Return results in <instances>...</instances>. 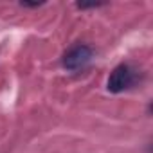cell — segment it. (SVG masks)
Returning a JSON list of instances; mask_svg holds the SVG:
<instances>
[{
	"label": "cell",
	"instance_id": "cell-1",
	"mask_svg": "<svg viewBox=\"0 0 153 153\" xmlns=\"http://www.w3.org/2000/svg\"><path fill=\"white\" fill-rule=\"evenodd\" d=\"M135 81H137V70L128 63H121L110 72L106 88L112 94H121V92L131 88L135 85Z\"/></svg>",
	"mask_w": 153,
	"mask_h": 153
},
{
	"label": "cell",
	"instance_id": "cell-2",
	"mask_svg": "<svg viewBox=\"0 0 153 153\" xmlns=\"http://www.w3.org/2000/svg\"><path fill=\"white\" fill-rule=\"evenodd\" d=\"M92 56H94V51L90 45H85V43H78L70 47L65 54H63V59H61V65L70 70V72H78V70H83L90 61H92Z\"/></svg>",
	"mask_w": 153,
	"mask_h": 153
}]
</instances>
